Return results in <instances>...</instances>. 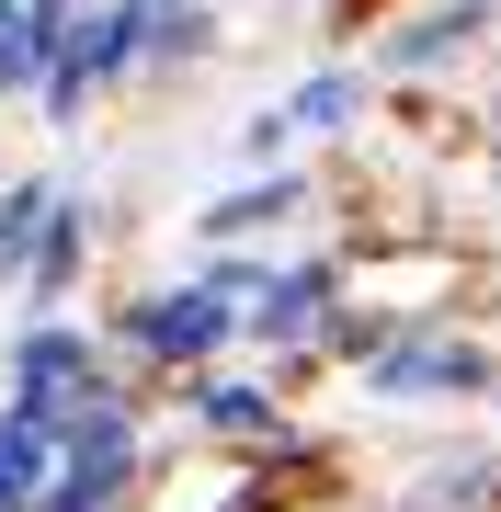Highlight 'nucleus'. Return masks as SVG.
Instances as JSON below:
<instances>
[{
  "mask_svg": "<svg viewBox=\"0 0 501 512\" xmlns=\"http://www.w3.org/2000/svg\"><path fill=\"white\" fill-rule=\"evenodd\" d=\"M80 274H92V194L57 183L46 217H35V251H23V274H12V296L46 319V308H69V296H80Z\"/></svg>",
  "mask_w": 501,
  "mask_h": 512,
  "instance_id": "10",
  "label": "nucleus"
},
{
  "mask_svg": "<svg viewBox=\"0 0 501 512\" xmlns=\"http://www.w3.org/2000/svg\"><path fill=\"white\" fill-rule=\"evenodd\" d=\"M171 399H183V421H194L205 444H251V456H285V444H297V421H285V387H274V376L205 365V376L171 387Z\"/></svg>",
  "mask_w": 501,
  "mask_h": 512,
  "instance_id": "9",
  "label": "nucleus"
},
{
  "mask_svg": "<svg viewBox=\"0 0 501 512\" xmlns=\"http://www.w3.org/2000/svg\"><path fill=\"white\" fill-rule=\"evenodd\" d=\"M46 467H57V433H46L35 410H0V512L35 501V490H46Z\"/></svg>",
  "mask_w": 501,
  "mask_h": 512,
  "instance_id": "15",
  "label": "nucleus"
},
{
  "mask_svg": "<svg viewBox=\"0 0 501 512\" xmlns=\"http://www.w3.org/2000/svg\"><path fill=\"white\" fill-rule=\"evenodd\" d=\"M137 478H149V421H137L126 365H114L103 387H80V399L57 410V467H46V490L23 512H126Z\"/></svg>",
  "mask_w": 501,
  "mask_h": 512,
  "instance_id": "1",
  "label": "nucleus"
},
{
  "mask_svg": "<svg viewBox=\"0 0 501 512\" xmlns=\"http://www.w3.org/2000/svg\"><path fill=\"white\" fill-rule=\"evenodd\" d=\"M228 46L217 0H149V69H205Z\"/></svg>",
  "mask_w": 501,
  "mask_h": 512,
  "instance_id": "14",
  "label": "nucleus"
},
{
  "mask_svg": "<svg viewBox=\"0 0 501 512\" xmlns=\"http://www.w3.org/2000/svg\"><path fill=\"white\" fill-rule=\"evenodd\" d=\"M490 23H501V0H410L388 35L365 46V69L376 80H433V69H456V57H479Z\"/></svg>",
  "mask_w": 501,
  "mask_h": 512,
  "instance_id": "7",
  "label": "nucleus"
},
{
  "mask_svg": "<svg viewBox=\"0 0 501 512\" xmlns=\"http://www.w3.org/2000/svg\"><path fill=\"white\" fill-rule=\"evenodd\" d=\"M365 399H410V410H467V399H501V353L490 342H467V330H433V319H410L388 353H365Z\"/></svg>",
  "mask_w": 501,
  "mask_h": 512,
  "instance_id": "5",
  "label": "nucleus"
},
{
  "mask_svg": "<svg viewBox=\"0 0 501 512\" xmlns=\"http://www.w3.org/2000/svg\"><path fill=\"white\" fill-rule=\"evenodd\" d=\"M103 376H114L103 330H80L69 308H46V319L12 330V353H0V410H35L46 433H57V410H69L80 387H103Z\"/></svg>",
  "mask_w": 501,
  "mask_h": 512,
  "instance_id": "6",
  "label": "nucleus"
},
{
  "mask_svg": "<svg viewBox=\"0 0 501 512\" xmlns=\"http://www.w3.org/2000/svg\"><path fill=\"white\" fill-rule=\"evenodd\" d=\"M342 285H353V262H331V251L262 262V285L240 296V353H262V376H297V365H319V330H331Z\"/></svg>",
  "mask_w": 501,
  "mask_h": 512,
  "instance_id": "4",
  "label": "nucleus"
},
{
  "mask_svg": "<svg viewBox=\"0 0 501 512\" xmlns=\"http://www.w3.org/2000/svg\"><path fill=\"white\" fill-rule=\"evenodd\" d=\"M69 23V0H0V103H35V69Z\"/></svg>",
  "mask_w": 501,
  "mask_h": 512,
  "instance_id": "13",
  "label": "nucleus"
},
{
  "mask_svg": "<svg viewBox=\"0 0 501 512\" xmlns=\"http://www.w3.org/2000/svg\"><path fill=\"white\" fill-rule=\"evenodd\" d=\"M501 501V444H467V456H433L388 512H490Z\"/></svg>",
  "mask_w": 501,
  "mask_h": 512,
  "instance_id": "12",
  "label": "nucleus"
},
{
  "mask_svg": "<svg viewBox=\"0 0 501 512\" xmlns=\"http://www.w3.org/2000/svg\"><path fill=\"white\" fill-rule=\"evenodd\" d=\"M69 12H80V0H69Z\"/></svg>",
  "mask_w": 501,
  "mask_h": 512,
  "instance_id": "18",
  "label": "nucleus"
},
{
  "mask_svg": "<svg viewBox=\"0 0 501 512\" xmlns=\"http://www.w3.org/2000/svg\"><path fill=\"white\" fill-rule=\"evenodd\" d=\"M126 80H149V0H80L69 23H57L46 69H35V114L46 126H80L103 92H126Z\"/></svg>",
  "mask_w": 501,
  "mask_h": 512,
  "instance_id": "3",
  "label": "nucleus"
},
{
  "mask_svg": "<svg viewBox=\"0 0 501 512\" xmlns=\"http://www.w3.org/2000/svg\"><path fill=\"white\" fill-rule=\"evenodd\" d=\"M490 183H501V160H490Z\"/></svg>",
  "mask_w": 501,
  "mask_h": 512,
  "instance_id": "17",
  "label": "nucleus"
},
{
  "mask_svg": "<svg viewBox=\"0 0 501 512\" xmlns=\"http://www.w3.org/2000/svg\"><path fill=\"white\" fill-rule=\"evenodd\" d=\"M103 353L137 365V376H160V387H183V376H205V365L240 353V296H217L205 274H171V285H149V296L114 308Z\"/></svg>",
  "mask_w": 501,
  "mask_h": 512,
  "instance_id": "2",
  "label": "nucleus"
},
{
  "mask_svg": "<svg viewBox=\"0 0 501 512\" xmlns=\"http://www.w3.org/2000/svg\"><path fill=\"white\" fill-rule=\"evenodd\" d=\"M308 205H319V183H308L297 160L240 171L228 194H205V205H194V251H262V239H285V228L308 217Z\"/></svg>",
  "mask_w": 501,
  "mask_h": 512,
  "instance_id": "8",
  "label": "nucleus"
},
{
  "mask_svg": "<svg viewBox=\"0 0 501 512\" xmlns=\"http://www.w3.org/2000/svg\"><path fill=\"white\" fill-rule=\"evenodd\" d=\"M274 114H285L297 148H331V137H353L376 114V69H365V57H319L297 92H274Z\"/></svg>",
  "mask_w": 501,
  "mask_h": 512,
  "instance_id": "11",
  "label": "nucleus"
},
{
  "mask_svg": "<svg viewBox=\"0 0 501 512\" xmlns=\"http://www.w3.org/2000/svg\"><path fill=\"white\" fill-rule=\"evenodd\" d=\"M46 194H57V171H12V183H0V296H12L23 251H35V217H46Z\"/></svg>",
  "mask_w": 501,
  "mask_h": 512,
  "instance_id": "16",
  "label": "nucleus"
}]
</instances>
